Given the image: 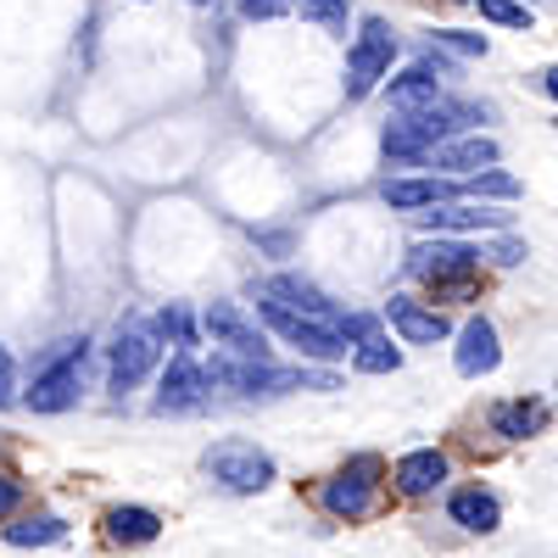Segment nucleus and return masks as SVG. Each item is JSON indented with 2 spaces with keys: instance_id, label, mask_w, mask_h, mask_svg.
Returning a JSON list of instances; mask_svg holds the SVG:
<instances>
[{
  "instance_id": "f257e3e1",
  "label": "nucleus",
  "mask_w": 558,
  "mask_h": 558,
  "mask_svg": "<svg viewBox=\"0 0 558 558\" xmlns=\"http://www.w3.org/2000/svg\"><path fill=\"white\" fill-rule=\"evenodd\" d=\"M492 112L475 107V101H436L425 112H397V123H386V157L391 162H430L436 146L458 140L470 123H486Z\"/></svg>"
},
{
  "instance_id": "f03ea898",
  "label": "nucleus",
  "mask_w": 558,
  "mask_h": 558,
  "mask_svg": "<svg viewBox=\"0 0 558 558\" xmlns=\"http://www.w3.org/2000/svg\"><path fill=\"white\" fill-rule=\"evenodd\" d=\"M84 363H89V336L57 341L51 352L34 363V380H28L23 402L34 413H68V408H78V397H84Z\"/></svg>"
},
{
  "instance_id": "7ed1b4c3",
  "label": "nucleus",
  "mask_w": 558,
  "mask_h": 558,
  "mask_svg": "<svg viewBox=\"0 0 558 558\" xmlns=\"http://www.w3.org/2000/svg\"><path fill=\"white\" fill-rule=\"evenodd\" d=\"M408 274L425 279L436 302H463V296H475V286H481V252L463 246V241H441L436 235V241H418L408 252Z\"/></svg>"
},
{
  "instance_id": "20e7f679",
  "label": "nucleus",
  "mask_w": 558,
  "mask_h": 558,
  "mask_svg": "<svg viewBox=\"0 0 558 558\" xmlns=\"http://www.w3.org/2000/svg\"><path fill=\"white\" fill-rule=\"evenodd\" d=\"M391 62H397V34H391V23H386V17H363V28H357L352 45H347V78H341L347 101H368V96H375V89L391 78Z\"/></svg>"
},
{
  "instance_id": "39448f33",
  "label": "nucleus",
  "mask_w": 558,
  "mask_h": 558,
  "mask_svg": "<svg viewBox=\"0 0 558 558\" xmlns=\"http://www.w3.org/2000/svg\"><path fill=\"white\" fill-rule=\"evenodd\" d=\"M202 470L223 486V492H235V497H257L274 486V458L257 447V441H241V436H223L202 452Z\"/></svg>"
},
{
  "instance_id": "423d86ee",
  "label": "nucleus",
  "mask_w": 558,
  "mask_h": 558,
  "mask_svg": "<svg viewBox=\"0 0 558 558\" xmlns=\"http://www.w3.org/2000/svg\"><path fill=\"white\" fill-rule=\"evenodd\" d=\"M380 475H386V463L375 452L347 458V470H336L330 481L318 486L324 514H336V520H368V514H375V502H380Z\"/></svg>"
},
{
  "instance_id": "0eeeda50",
  "label": "nucleus",
  "mask_w": 558,
  "mask_h": 558,
  "mask_svg": "<svg viewBox=\"0 0 558 558\" xmlns=\"http://www.w3.org/2000/svg\"><path fill=\"white\" fill-rule=\"evenodd\" d=\"M257 313H263V324L286 341V347H296L302 357H318V363H336V357H347V336L336 330V324H318V318H307V313H296V307H286V302H268V296H257Z\"/></svg>"
},
{
  "instance_id": "6e6552de",
  "label": "nucleus",
  "mask_w": 558,
  "mask_h": 558,
  "mask_svg": "<svg viewBox=\"0 0 558 558\" xmlns=\"http://www.w3.org/2000/svg\"><path fill=\"white\" fill-rule=\"evenodd\" d=\"M162 363V336L151 330V324H118V336L107 347V380L112 391H134L140 380H151Z\"/></svg>"
},
{
  "instance_id": "1a4fd4ad",
  "label": "nucleus",
  "mask_w": 558,
  "mask_h": 558,
  "mask_svg": "<svg viewBox=\"0 0 558 558\" xmlns=\"http://www.w3.org/2000/svg\"><path fill=\"white\" fill-rule=\"evenodd\" d=\"M202 330H207V336H213V347H223L229 357L268 363V330H263V324H257L241 302H207Z\"/></svg>"
},
{
  "instance_id": "9d476101",
  "label": "nucleus",
  "mask_w": 558,
  "mask_h": 558,
  "mask_svg": "<svg viewBox=\"0 0 558 558\" xmlns=\"http://www.w3.org/2000/svg\"><path fill=\"white\" fill-rule=\"evenodd\" d=\"M213 397V375L191 357V352H179L168 368H162V380H157V413H196L202 402Z\"/></svg>"
},
{
  "instance_id": "9b49d317",
  "label": "nucleus",
  "mask_w": 558,
  "mask_h": 558,
  "mask_svg": "<svg viewBox=\"0 0 558 558\" xmlns=\"http://www.w3.org/2000/svg\"><path fill=\"white\" fill-rule=\"evenodd\" d=\"M386 324L408 341V347H436V341H447V313L441 307H425V302H413V296H391L386 302Z\"/></svg>"
},
{
  "instance_id": "f8f14e48",
  "label": "nucleus",
  "mask_w": 558,
  "mask_h": 558,
  "mask_svg": "<svg viewBox=\"0 0 558 558\" xmlns=\"http://www.w3.org/2000/svg\"><path fill=\"white\" fill-rule=\"evenodd\" d=\"M263 296H268V302H286V307H296V313H307V318H318V324H336V330H341V318H347L341 302H330V296H324L313 279H302V274H274L268 286H263Z\"/></svg>"
},
{
  "instance_id": "ddd939ff",
  "label": "nucleus",
  "mask_w": 558,
  "mask_h": 558,
  "mask_svg": "<svg viewBox=\"0 0 558 558\" xmlns=\"http://www.w3.org/2000/svg\"><path fill=\"white\" fill-rule=\"evenodd\" d=\"M452 363H458V375H470V380H481V375H492V368L502 363V341H497V324L492 318H470L458 330V352H452Z\"/></svg>"
},
{
  "instance_id": "4468645a",
  "label": "nucleus",
  "mask_w": 558,
  "mask_h": 558,
  "mask_svg": "<svg viewBox=\"0 0 558 558\" xmlns=\"http://www.w3.org/2000/svg\"><path fill=\"white\" fill-rule=\"evenodd\" d=\"M101 536L112 547H146V542L162 536V514H157V508H140V502H118V508H107Z\"/></svg>"
},
{
  "instance_id": "2eb2a0df",
  "label": "nucleus",
  "mask_w": 558,
  "mask_h": 558,
  "mask_svg": "<svg viewBox=\"0 0 558 558\" xmlns=\"http://www.w3.org/2000/svg\"><path fill=\"white\" fill-rule=\"evenodd\" d=\"M386 96H391V112H425L441 101V68L430 62H413L408 73L386 78Z\"/></svg>"
},
{
  "instance_id": "dca6fc26",
  "label": "nucleus",
  "mask_w": 558,
  "mask_h": 558,
  "mask_svg": "<svg viewBox=\"0 0 558 558\" xmlns=\"http://www.w3.org/2000/svg\"><path fill=\"white\" fill-rule=\"evenodd\" d=\"M547 418H553V408H547L542 397L497 402V408H492V436H502V441H525V436H542V430H547Z\"/></svg>"
},
{
  "instance_id": "f3484780",
  "label": "nucleus",
  "mask_w": 558,
  "mask_h": 558,
  "mask_svg": "<svg viewBox=\"0 0 558 558\" xmlns=\"http://www.w3.org/2000/svg\"><path fill=\"white\" fill-rule=\"evenodd\" d=\"M397 492L402 497H430L441 481H447V452H436V447H418V452H402L397 458Z\"/></svg>"
},
{
  "instance_id": "a211bd4d",
  "label": "nucleus",
  "mask_w": 558,
  "mask_h": 558,
  "mask_svg": "<svg viewBox=\"0 0 558 558\" xmlns=\"http://www.w3.org/2000/svg\"><path fill=\"white\" fill-rule=\"evenodd\" d=\"M447 514H452V525H463V531L492 536V531L502 525V502H497L486 486H458V492L447 497Z\"/></svg>"
},
{
  "instance_id": "6ab92c4d",
  "label": "nucleus",
  "mask_w": 558,
  "mask_h": 558,
  "mask_svg": "<svg viewBox=\"0 0 558 558\" xmlns=\"http://www.w3.org/2000/svg\"><path fill=\"white\" fill-rule=\"evenodd\" d=\"M418 223L430 229V235H475V229H502L508 213H492V207H430V213H418Z\"/></svg>"
},
{
  "instance_id": "aec40b11",
  "label": "nucleus",
  "mask_w": 558,
  "mask_h": 558,
  "mask_svg": "<svg viewBox=\"0 0 558 558\" xmlns=\"http://www.w3.org/2000/svg\"><path fill=\"white\" fill-rule=\"evenodd\" d=\"M430 162H436V168H447V173H470V179H475V168H481V173H486V168H497V140H486V134L447 140V146H436V151H430Z\"/></svg>"
},
{
  "instance_id": "412c9836",
  "label": "nucleus",
  "mask_w": 558,
  "mask_h": 558,
  "mask_svg": "<svg viewBox=\"0 0 558 558\" xmlns=\"http://www.w3.org/2000/svg\"><path fill=\"white\" fill-rule=\"evenodd\" d=\"M452 196H458V184H447V179H391V184H386V207H397V213L441 207V202H452Z\"/></svg>"
},
{
  "instance_id": "4be33fe9",
  "label": "nucleus",
  "mask_w": 558,
  "mask_h": 558,
  "mask_svg": "<svg viewBox=\"0 0 558 558\" xmlns=\"http://www.w3.org/2000/svg\"><path fill=\"white\" fill-rule=\"evenodd\" d=\"M7 542L12 547H57V542H68V525L57 514H23L17 525H7Z\"/></svg>"
},
{
  "instance_id": "5701e85b",
  "label": "nucleus",
  "mask_w": 558,
  "mask_h": 558,
  "mask_svg": "<svg viewBox=\"0 0 558 558\" xmlns=\"http://www.w3.org/2000/svg\"><path fill=\"white\" fill-rule=\"evenodd\" d=\"M352 368H357V375H397V368H402V352H397L386 336H368V341L352 347Z\"/></svg>"
},
{
  "instance_id": "b1692460",
  "label": "nucleus",
  "mask_w": 558,
  "mask_h": 558,
  "mask_svg": "<svg viewBox=\"0 0 558 558\" xmlns=\"http://www.w3.org/2000/svg\"><path fill=\"white\" fill-rule=\"evenodd\" d=\"M458 196H492V202H508V196H520V179L514 173H502V168H486L475 179H463L458 184Z\"/></svg>"
},
{
  "instance_id": "393cba45",
  "label": "nucleus",
  "mask_w": 558,
  "mask_h": 558,
  "mask_svg": "<svg viewBox=\"0 0 558 558\" xmlns=\"http://www.w3.org/2000/svg\"><path fill=\"white\" fill-rule=\"evenodd\" d=\"M151 330H157L162 341H173L179 352H191V347H196V324H191V313H184V307H173V302H168V307L151 318Z\"/></svg>"
},
{
  "instance_id": "a878e982",
  "label": "nucleus",
  "mask_w": 558,
  "mask_h": 558,
  "mask_svg": "<svg viewBox=\"0 0 558 558\" xmlns=\"http://www.w3.org/2000/svg\"><path fill=\"white\" fill-rule=\"evenodd\" d=\"M296 12L324 34H347V0H296Z\"/></svg>"
},
{
  "instance_id": "bb28decb",
  "label": "nucleus",
  "mask_w": 558,
  "mask_h": 558,
  "mask_svg": "<svg viewBox=\"0 0 558 558\" xmlns=\"http://www.w3.org/2000/svg\"><path fill=\"white\" fill-rule=\"evenodd\" d=\"M475 7L497 28H531V7H525V0H475Z\"/></svg>"
},
{
  "instance_id": "cd10ccee",
  "label": "nucleus",
  "mask_w": 558,
  "mask_h": 558,
  "mask_svg": "<svg viewBox=\"0 0 558 558\" xmlns=\"http://www.w3.org/2000/svg\"><path fill=\"white\" fill-rule=\"evenodd\" d=\"M430 39H436V45H447V51H458V57H486V51H492L486 34H463V28H436Z\"/></svg>"
},
{
  "instance_id": "c85d7f7f",
  "label": "nucleus",
  "mask_w": 558,
  "mask_h": 558,
  "mask_svg": "<svg viewBox=\"0 0 558 558\" xmlns=\"http://www.w3.org/2000/svg\"><path fill=\"white\" fill-rule=\"evenodd\" d=\"M17 502H23V481L17 475H0V520H12Z\"/></svg>"
},
{
  "instance_id": "c756f323",
  "label": "nucleus",
  "mask_w": 558,
  "mask_h": 558,
  "mask_svg": "<svg viewBox=\"0 0 558 558\" xmlns=\"http://www.w3.org/2000/svg\"><path fill=\"white\" fill-rule=\"evenodd\" d=\"M12 391H17V363H12V352L0 347V408L12 402Z\"/></svg>"
},
{
  "instance_id": "7c9ffc66",
  "label": "nucleus",
  "mask_w": 558,
  "mask_h": 558,
  "mask_svg": "<svg viewBox=\"0 0 558 558\" xmlns=\"http://www.w3.org/2000/svg\"><path fill=\"white\" fill-rule=\"evenodd\" d=\"M486 257H492V263H502V268H514V263H525V241H497Z\"/></svg>"
},
{
  "instance_id": "2f4dec72",
  "label": "nucleus",
  "mask_w": 558,
  "mask_h": 558,
  "mask_svg": "<svg viewBox=\"0 0 558 558\" xmlns=\"http://www.w3.org/2000/svg\"><path fill=\"white\" fill-rule=\"evenodd\" d=\"M286 7H291V0H241V12H246V17H279Z\"/></svg>"
},
{
  "instance_id": "473e14b6",
  "label": "nucleus",
  "mask_w": 558,
  "mask_h": 558,
  "mask_svg": "<svg viewBox=\"0 0 558 558\" xmlns=\"http://www.w3.org/2000/svg\"><path fill=\"white\" fill-rule=\"evenodd\" d=\"M542 89H547V96L558 101V68H547V73H542Z\"/></svg>"
},
{
  "instance_id": "72a5a7b5",
  "label": "nucleus",
  "mask_w": 558,
  "mask_h": 558,
  "mask_svg": "<svg viewBox=\"0 0 558 558\" xmlns=\"http://www.w3.org/2000/svg\"><path fill=\"white\" fill-rule=\"evenodd\" d=\"M191 7H207V0H191Z\"/></svg>"
}]
</instances>
